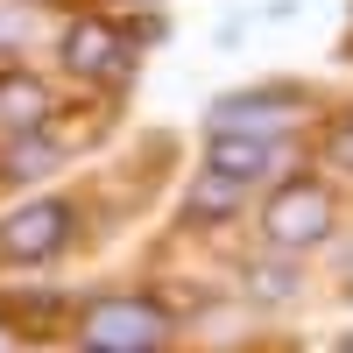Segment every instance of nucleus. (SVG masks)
Listing matches in <instances>:
<instances>
[{"instance_id":"1","label":"nucleus","mask_w":353,"mask_h":353,"mask_svg":"<svg viewBox=\"0 0 353 353\" xmlns=\"http://www.w3.org/2000/svg\"><path fill=\"white\" fill-rule=\"evenodd\" d=\"M78 339L85 353H156L170 339V311L149 297H99L78 318Z\"/></svg>"},{"instance_id":"15","label":"nucleus","mask_w":353,"mask_h":353,"mask_svg":"<svg viewBox=\"0 0 353 353\" xmlns=\"http://www.w3.org/2000/svg\"><path fill=\"white\" fill-rule=\"evenodd\" d=\"M141 8H156V0H141Z\"/></svg>"},{"instance_id":"7","label":"nucleus","mask_w":353,"mask_h":353,"mask_svg":"<svg viewBox=\"0 0 353 353\" xmlns=\"http://www.w3.org/2000/svg\"><path fill=\"white\" fill-rule=\"evenodd\" d=\"M43 121H50V85L28 71H8L0 78V134H36Z\"/></svg>"},{"instance_id":"9","label":"nucleus","mask_w":353,"mask_h":353,"mask_svg":"<svg viewBox=\"0 0 353 353\" xmlns=\"http://www.w3.org/2000/svg\"><path fill=\"white\" fill-rule=\"evenodd\" d=\"M57 141L36 128V134H8V156H0V176H14V184H28V176H43V170H57Z\"/></svg>"},{"instance_id":"14","label":"nucleus","mask_w":353,"mask_h":353,"mask_svg":"<svg viewBox=\"0 0 353 353\" xmlns=\"http://www.w3.org/2000/svg\"><path fill=\"white\" fill-rule=\"evenodd\" d=\"M346 283H353V261H346Z\"/></svg>"},{"instance_id":"2","label":"nucleus","mask_w":353,"mask_h":353,"mask_svg":"<svg viewBox=\"0 0 353 353\" xmlns=\"http://www.w3.org/2000/svg\"><path fill=\"white\" fill-rule=\"evenodd\" d=\"M261 233H269V248L283 254H304L332 233V191L311 184V176H290V184L261 205Z\"/></svg>"},{"instance_id":"5","label":"nucleus","mask_w":353,"mask_h":353,"mask_svg":"<svg viewBox=\"0 0 353 353\" xmlns=\"http://www.w3.org/2000/svg\"><path fill=\"white\" fill-rule=\"evenodd\" d=\"M304 113V99L297 92H241V99H219L212 106V128H226V134H276L283 141V128Z\"/></svg>"},{"instance_id":"6","label":"nucleus","mask_w":353,"mask_h":353,"mask_svg":"<svg viewBox=\"0 0 353 353\" xmlns=\"http://www.w3.org/2000/svg\"><path fill=\"white\" fill-rule=\"evenodd\" d=\"M276 134H226V128H212V141H205V170H219V176H233V184H254V176H269L276 170Z\"/></svg>"},{"instance_id":"8","label":"nucleus","mask_w":353,"mask_h":353,"mask_svg":"<svg viewBox=\"0 0 353 353\" xmlns=\"http://www.w3.org/2000/svg\"><path fill=\"white\" fill-rule=\"evenodd\" d=\"M233 212H241V184L219 176V170H205L198 184H191V198H184V219L205 226V219H233Z\"/></svg>"},{"instance_id":"10","label":"nucleus","mask_w":353,"mask_h":353,"mask_svg":"<svg viewBox=\"0 0 353 353\" xmlns=\"http://www.w3.org/2000/svg\"><path fill=\"white\" fill-rule=\"evenodd\" d=\"M290 283H297L290 269H254V276H248V290H254V297H290Z\"/></svg>"},{"instance_id":"3","label":"nucleus","mask_w":353,"mask_h":353,"mask_svg":"<svg viewBox=\"0 0 353 353\" xmlns=\"http://www.w3.org/2000/svg\"><path fill=\"white\" fill-rule=\"evenodd\" d=\"M64 71H78V78H128L134 71V36L128 28H113V21H99V14H78L71 28H64Z\"/></svg>"},{"instance_id":"4","label":"nucleus","mask_w":353,"mask_h":353,"mask_svg":"<svg viewBox=\"0 0 353 353\" xmlns=\"http://www.w3.org/2000/svg\"><path fill=\"white\" fill-rule=\"evenodd\" d=\"M71 241V205L64 198H28L21 212L0 219V254L8 261H50Z\"/></svg>"},{"instance_id":"13","label":"nucleus","mask_w":353,"mask_h":353,"mask_svg":"<svg viewBox=\"0 0 353 353\" xmlns=\"http://www.w3.org/2000/svg\"><path fill=\"white\" fill-rule=\"evenodd\" d=\"M339 353H353V339H339Z\"/></svg>"},{"instance_id":"12","label":"nucleus","mask_w":353,"mask_h":353,"mask_svg":"<svg viewBox=\"0 0 353 353\" xmlns=\"http://www.w3.org/2000/svg\"><path fill=\"white\" fill-rule=\"evenodd\" d=\"M0 353H14V332H8V325H0Z\"/></svg>"},{"instance_id":"11","label":"nucleus","mask_w":353,"mask_h":353,"mask_svg":"<svg viewBox=\"0 0 353 353\" xmlns=\"http://www.w3.org/2000/svg\"><path fill=\"white\" fill-rule=\"evenodd\" d=\"M332 156H339V163H346V170H353V113H346V121H339V128H332Z\"/></svg>"}]
</instances>
